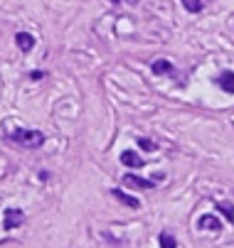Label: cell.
Instances as JSON below:
<instances>
[{
  "label": "cell",
  "instance_id": "cell-16",
  "mask_svg": "<svg viewBox=\"0 0 234 248\" xmlns=\"http://www.w3.org/2000/svg\"><path fill=\"white\" fill-rule=\"evenodd\" d=\"M111 3H118V0H111Z\"/></svg>",
  "mask_w": 234,
  "mask_h": 248
},
{
  "label": "cell",
  "instance_id": "cell-7",
  "mask_svg": "<svg viewBox=\"0 0 234 248\" xmlns=\"http://www.w3.org/2000/svg\"><path fill=\"white\" fill-rule=\"evenodd\" d=\"M217 84H219L227 93H234V72H222L219 79H217Z\"/></svg>",
  "mask_w": 234,
  "mask_h": 248
},
{
  "label": "cell",
  "instance_id": "cell-13",
  "mask_svg": "<svg viewBox=\"0 0 234 248\" xmlns=\"http://www.w3.org/2000/svg\"><path fill=\"white\" fill-rule=\"evenodd\" d=\"M138 145H141L143 150H153V143H150L148 138H141V140H138Z\"/></svg>",
  "mask_w": 234,
  "mask_h": 248
},
{
  "label": "cell",
  "instance_id": "cell-14",
  "mask_svg": "<svg viewBox=\"0 0 234 248\" xmlns=\"http://www.w3.org/2000/svg\"><path fill=\"white\" fill-rule=\"evenodd\" d=\"M30 77H32V79H42V77H45V72H32Z\"/></svg>",
  "mask_w": 234,
  "mask_h": 248
},
{
  "label": "cell",
  "instance_id": "cell-15",
  "mask_svg": "<svg viewBox=\"0 0 234 248\" xmlns=\"http://www.w3.org/2000/svg\"><path fill=\"white\" fill-rule=\"evenodd\" d=\"M126 3H128V5H136V3H138V0H126Z\"/></svg>",
  "mask_w": 234,
  "mask_h": 248
},
{
  "label": "cell",
  "instance_id": "cell-10",
  "mask_svg": "<svg viewBox=\"0 0 234 248\" xmlns=\"http://www.w3.org/2000/svg\"><path fill=\"white\" fill-rule=\"evenodd\" d=\"M183 5H185L187 13H200L205 8V0H183Z\"/></svg>",
  "mask_w": 234,
  "mask_h": 248
},
{
  "label": "cell",
  "instance_id": "cell-9",
  "mask_svg": "<svg viewBox=\"0 0 234 248\" xmlns=\"http://www.w3.org/2000/svg\"><path fill=\"white\" fill-rule=\"evenodd\" d=\"M153 72L155 74H173L175 69H173V64L168 59H158V62H153Z\"/></svg>",
  "mask_w": 234,
  "mask_h": 248
},
{
  "label": "cell",
  "instance_id": "cell-2",
  "mask_svg": "<svg viewBox=\"0 0 234 248\" xmlns=\"http://www.w3.org/2000/svg\"><path fill=\"white\" fill-rule=\"evenodd\" d=\"M22 221H25V214H22L20 209H5V224H3V229H5V231L17 229Z\"/></svg>",
  "mask_w": 234,
  "mask_h": 248
},
{
  "label": "cell",
  "instance_id": "cell-6",
  "mask_svg": "<svg viewBox=\"0 0 234 248\" xmlns=\"http://www.w3.org/2000/svg\"><path fill=\"white\" fill-rule=\"evenodd\" d=\"M15 42H17V47H20L22 52H30L32 47H35V37H32V34H27V32H20L17 37H15Z\"/></svg>",
  "mask_w": 234,
  "mask_h": 248
},
{
  "label": "cell",
  "instance_id": "cell-1",
  "mask_svg": "<svg viewBox=\"0 0 234 248\" xmlns=\"http://www.w3.org/2000/svg\"><path fill=\"white\" fill-rule=\"evenodd\" d=\"M10 138L15 143H20L22 148H40L45 143V135L40 130H15Z\"/></svg>",
  "mask_w": 234,
  "mask_h": 248
},
{
  "label": "cell",
  "instance_id": "cell-11",
  "mask_svg": "<svg viewBox=\"0 0 234 248\" xmlns=\"http://www.w3.org/2000/svg\"><path fill=\"white\" fill-rule=\"evenodd\" d=\"M158 238H160V248H178V243H175L173 233H168V231H163Z\"/></svg>",
  "mask_w": 234,
  "mask_h": 248
},
{
  "label": "cell",
  "instance_id": "cell-4",
  "mask_svg": "<svg viewBox=\"0 0 234 248\" xmlns=\"http://www.w3.org/2000/svg\"><path fill=\"white\" fill-rule=\"evenodd\" d=\"M121 162H123L126 167H133V170L143 167V157H141L138 153H133V150H123V153H121Z\"/></svg>",
  "mask_w": 234,
  "mask_h": 248
},
{
  "label": "cell",
  "instance_id": "cell-3",
  "mask_svg": "<svg viewBox=\"0 0 234 248\" xmlns=\"http://www.w3.org/2000/svg\"><path fill=\"white\" fill-rule=\"evenodd\" d=\"M123 185H128V187H133V189H153V180H143V177H138V174H126L123 177Z\"/></svg>",
  "mask_w": 234,
  "mask_h": 248
},
{
  "label": "cell",
  "instance_id": "cell-12",
  "mask_svg": "<svg viewBox=\"0 0 234 248\" xmlns=\"http://www.w3.org/2000/svg\"><path fill=\"white\" fill-rule=\"evenodd\" d=\"M217 211H222V217L234 224V209H232V204H217Z\"/></svg>",
  "mask_w": 234,
  "mask_h": 248
},
{
  "label": "cell",
  "instance_id": "cell-8",
  "mask_svg": "<svg viewBox=\"0 0 234 248\" xmlns=\"http://www.w3.org/2000/svg\"><path fill=\"white\" fill-rule=\"evenodd\" d=\"M111 194H114V197H116L121 204H126V206H131V209H138V206H141V202H138L136 197H128L126 192H118V189H114Z\"/></svg>",
  "mask_w": 234,
  "mask_h": 248
},
{
  "label": "cell",
  "instance_id": "cell-5",
  "mask_svg": "<svg viewBox=\"0 0 234 248\" xmlns=\"http://www.w3.org/2000/svg\"><path fill=\"white\" fill-rule=\"evenodd\" d=\"M197 226L202 229V231H222V224H219V219H217V217H212V214L200 217Z\"/></svg>",
  "mask_w": 234,
  "mask_h": 248
}]
</instances>
